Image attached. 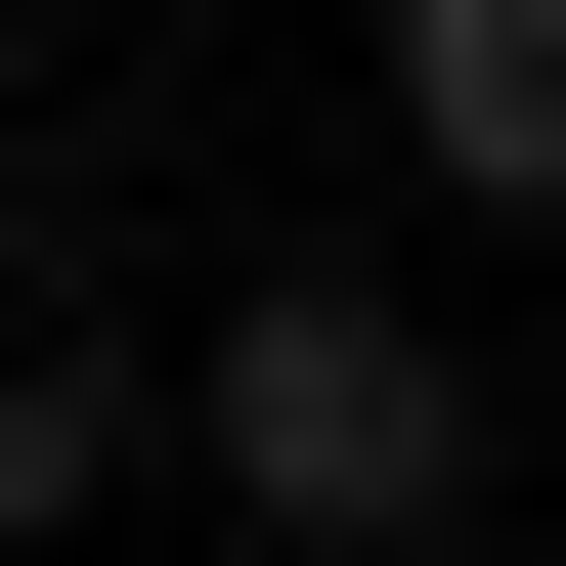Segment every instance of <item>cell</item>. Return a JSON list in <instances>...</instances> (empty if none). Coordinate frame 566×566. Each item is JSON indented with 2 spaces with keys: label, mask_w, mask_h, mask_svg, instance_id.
<instances>
[{
  "label": "cell",
  "mask_w": 566,
  "mask_h": 566,
  "mask_svg": "<svg viewBox=\"0 0 566 566\" xmlns=\"http://www.w3.org/2000/svg\"><path fill=\"white\" fill-rule=\"evenodd\" d=\"M175 436H218V523H262V566H436V523H480V349H436L392 262H218Z\"/></svg>",
  "instance_id": "cell-1"
},
{
  "label": "cell",
  "mask_w": 566,
  "mask_h": 566,
  "mask_svg": "<svg viewBox=\"0 0 566 566\" xmlns=\"http://www.w3.org/2000/svg\"><path fill=\"white\" fill-rule=\"evenodd\" d=\"M392 175L436 218H566V0H392Z\"/></svg>",
  "instance_id": "cell-2"
},
{
  "label": "cell",
  "mask_w": 566,
  "mask_h": 566,
  "mask_svg": "<svg viewBox=\"0 0 566 566\" xmlns=\"http://www.w3.org/2000/svg\"><path fill=\"white\" fill-rule=\"evenodd\" d=\"M87 480H132V349H0V566H44Z\"/></svg>",
  "instance_id": "cell-3"
}]
</instances>
